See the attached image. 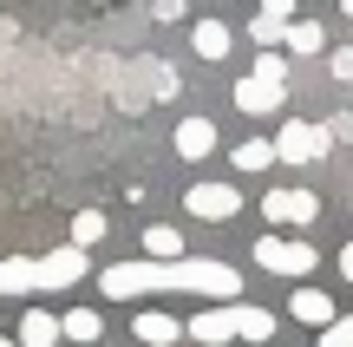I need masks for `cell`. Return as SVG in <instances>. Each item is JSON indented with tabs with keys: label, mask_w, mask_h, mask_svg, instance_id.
I'll return each mask as SVG.
<instances>
[{
	"label": "cell",
	"mask_w": 353,
	"mask_h": 347,
	"mask_svg": "<svg viewBox=\"0 0 353 347\" xmlns=\"http://www.w3.org/2000/svg\"><path fill=\"white\" fill-rule=\"evenodd\" d=\"M99 288L112 301H131V295H157V288H183V295H216V301H236L242 295V275L229 262H210V256H176V262H112L99 275Z\"/></svg>",
	"instance_id": "1"
},
{
	"label": "cell",
	"mask_w": 353,
	"mask_h": 347,
	"mask_svg": "<svg viewBox=\"0 0 353 347\" xmlns=\"http://www.w3.org/2000/svg\"><path fill=\"white\" fill-rule=\"evenodd\" d=\"M92 269V249L65 243V249H46V256H7L0 262V295H39V288H72L85 282Z\"/></svg>",
	"instance_id": "2"
},
{
	"label": "cell",
	"mask_w": 353,
	"mask_h": 347,
	"mask_svg": "<svg viewBox=\"0 0 353 347\" xmlns=\"http://www.w3.org/2000/svg\"><path fill=\"white\" fill-rule=\"evenodd\" d=\"M268 144H275V164H321V157L334 151L327 125H307V118H288Z\"/></svg>",
	"instance_id": "3"
},
{
	"label": "cell",
	"mask_w": 353,
	"mask_h": 347,
	"mask_svg": "<svg viewBox=\"0 0 353 347\" xmlns=\"http://www.w3.org/2000/svg\"><path fill=\"white\" fill-rule=\"evenodd\" d=\"M255 262H262L268 275H307L314 269V243H288V236H262V243H255Z\"/></svg>",
	"instance_id": "4"
},
{
	"label": "cell",
	"mask_w": 353,
	"mask_h": 347,
	"mask_svg": "<svg viewBox=\"0 0 353 347\" xmlns=\"http://www.w3.org/2000/svg\"><path fill=\"white\" fill-rule=\"evenodd\" d=\"M262 217H268V223H294V230H307V223L321 217V197H314V190H268V197H262Z\"/></svg>",
	"instance_id": "5"
},
{
	"label": "cell",
	"mask_w": 353,
	"mask_h": 347,
	"mask_svg": "<svg viewBox=\"0 0 353 347\" xmlns=\"http://www.w3.org/2000/svg\"><path fill=\"white\" fill-rule=\"evenodd\" d=\"M183 210H190V217H203V223H229L242 210V197H236V184H196V190L183 197Z\"/></svg>",
	"instance_id": "6"
},
{
	"label": "cell",
	"mask_w": 353,
	"mask_h": 347,
	"mask_svg": "<svg viewBox=\"0 0 353 347\" xmlns=\"http://www.w3.org/2000/svg\"><path fill=\"white\" fill-rule=\"evenodd\" d=\"M288 99V86L281 79H236V112H249V118H262V112H275V105Z\"/></svg>",
	"instance_id": "7"
},
{
	"label": "cell",
	"mask_w": 353,
	"mask_h": 347,
	"mask_svg": "<svg viewBox=\"0 0 353 347\" xmlns=\"http://www.w3.org/2000/svg\"><path fill=\"white\" fill-rule=\"evenodd\" d=\"M183 335H190V341H203V347H223V341H236V315H229V301H223V308H203V315H190V321H183Z\"/></svg>",
	"instance_id": "8"
},
{
	"label": "cell",
	"mask_w": 353,
	"mask_h": 347,
	"mask_svg": "<svg viewBox=\"0 0 353 347\" xmlns=\"http://www.w3.org/2000/svg\"><path fill=\"white\" fill-rule=\"evenodd\" d=\"M288 315H294V321H301V328H327V321H334V315H341V308H334V301L321 295V288H294Z\"/></svg>",
	"instance_id": "9"
},
{
	"label": "cell",
	"mask_w": 353,
	"mask_h": 347,
	"mask_svg": "<svg viewBox=\"0 0 353 347\" xmlns=\"http://www.w3.org/2000/svg\"><path fill=\"white\" fill-rule=\"evenodd\" d=\"M216 151V125L210 118H183L176 125V157H210Z\"/></svg>",
	"instance_id": "10"
},
{
	"label": "cell",
	"mask_w": 353,
	"mask_h": 347,
	"mask_svg": "<svg viewBox=\"0 0 353 347\" xmlns=\"http://www.w3.org/2000/svg\"><path fill=\"white\" fill-rule=\"evenodd\" d=\"M229 315H236V341H268V335H275V315H268V308H249V301H229Z\"/></svg>",
	"instance_id": "11"
},
{
	"label": "cell",
	"mask_w": 353,
	"mask_h": 347,
	"mask_svg": "<svg viewBox=\"0 0 353 347\" xmlns=\"http://www.w3.org/2000/svg\"><path fill=\"white\" fill-rule=\"evenodd\" d=\"M131 335H138L144 347H170V341H183V321H170V315H138Z\"/></svg>",
	"instance_id": "12"
},
{
	"label": "cell",
	"mask_w": 353,
	"mask_h": 347,
	"mask_svg": "<svg viewBox=\"0 0 353 347\" xmlns=\"http://www.w3.org/2000/svg\"><path fill=\"white\" fill-rule=\"evenodd\" d=\"M52 341H59V315H46V308L20 315V347H52Z\"/></svg>",
	"instance_id": "13"
},
{
	"label": "cell",
	"mask_w": 353,
	"mask_h": 347,
	"mask_svg": "<svg viewBox=\"0 0 353 347\" xmlns=\"http://www.w3.org/2000/svg\"><path fill=\"white\" fill-rule=\"evenodd\" d=\"M281 46H288V52H321L327 33H321V20H288V26H281Z\"/></svg>",
	"instance_id": "14"
},
{
	"label": "cell",
	"mask_w": 353,
	"mask_h": 347,
	"mask_svg": "<svg viewBox=\"0 0 353 347\" xmlns=\"http://www.w3.org/2000/svg\"><path fill=\"white\" fill-rule=\"evenodd\" d=\"M144 256L151 262H176L183 256V236H176L170 223H151V230H144Z\"/></svg>",
	"instance_id": "15"
},
{
	"label": "cell",
	"mask_w": 353,
	"mask_h": 347,
	"mask_svg": "<svg viewBox=\"0 0 353 347\" xmlns=\"http://www.w3.org/2000/svg\"><path fill=\"white\" fill-rule=\"evenodd\" d=\"M59 335L65 341H99L105 335V315L99 308H72V315H59Z\"/></svg>",
	"instance_id": "16"
},
{
	"label": "cell",
	"mask_w": 353,
	"mask_h": 347,
	"mask_svg": "<svg viewBox=\"0 0 353 347\" xmlns=\"http://www.w3.org/2000/svg\"><path fill=\"white\" fill-rule=\"evenodd\" d=\"M229 164H236L242 177H249V170H268V164H275V144H268V138H249V144L229 151Z\"/></svg>",
	"instance_id": "17"
},
{
	"label": "cell",
	"mask_w": 353,
	"mask_h": 347,
	"mask_svg": "<svg viewBox=\"0 0 353 347\" xmlns=\"http://www.w3.org/2000/svg\"><path fill=\"white\" fill-rule=\"evenodd\" d=\"M190 46H196L203 59H223V52H229V26H223V20H196V33H190Z\"/></svg>",
	"instance_id": "18"
},
{
	"label": "cell",
	"mask_w": 353,
	"mask_h": 347,
	"mask_svg": "<svg viewBox=\"0 0 353 347\" xmlns=\"http://www.w3.org/2000/svg\"><path fill=\"white\" fill-rule=\"evenodd\" d=\"M105 230H112V223H105V210H79V217H72V243H79V249H99Z\"/></svg>",
	"instance_id": "19"
},
{
	"label": "cell",
	"mask_w": 353,
	"mask_h": 347,
	"mask_svg": "<svg viewBox=\"0 0 353 347\" xmlns=\"http://www.w3.org/2000/svg\"><path fill=\"white\" fill-rule=\"evenodd\" d=\"M281 26H288V20H268V13H255V20H249V39H255V46H281Z\"/></svg>",
	"instance_id": "20"
},
{
	"label": "cell",
	"mask_w": 353,
	"mask_h": 347,
	"mask_svg": "<svg viewBox=\"0 0 353 347\" xmlns=\"http://www.w3.org/2000/svg\"><path fill=\"white\" fill-rule=\"evenodd\" d=\"M321 347H353V315H334V321L321 328Z\"/></svg>",
	"instance_id": "21"
},
{
	"label": "cell",
	"mask_w": 353,
	"mask_h": 347,
	"mask_svg": "<svg viewBox=\"0 0 353 347\" xmlns=\"http://www.w3.org/2000/svg\"><path fill=\"white\" fill-rule=\"evenodd\" d=\"M255 79H281V86H288V66H281V52H255Z\"/></svg>",
	"instance_id": "22"
},
{
	"label": "cell",
	"mask_w": 353,
	"mask_h": 347,
	"mask_svg": "<svg viewBox=\"0 0 353 347\" xmlns=\"http://www.w3.org/2000/svg\"><path fill=\"white\" fill-rule=\"evenodd\" d=\"M151 92H157V99H170V92H176V72H170V66H151Z\"/></svg>",
	"instance_id": "23"
},
{
	"label": "cell",
	"mask_w": 353,
	"mask_h": 347,
	"mask_svg": "<svg viewBox=\"0 0 353 347\" xmlns=\"http://www.w3.org/2000/svg\"><path fill=\"white\" fill-rule=\"evenodd\" d=\"M327 138H334V144H347V138H353V112L334 118V125H327Z\"/></svg>",
	"instance_id": "24"
},
{
	"label": "cell",
	"mask_w": 353,
	"mask_h": 347,
	"mask_svg": "<svg viewBox=\"0 0 353 347\" xmlns=\"http://www.w3.org/2000/svg\"><path fill=\"white\" fill-rule=\"evenodd\" d=\"M262 13L268 20H294V0H262Z\"/></svg>",
	"instance_id": "25"
},
{
	"label": "cell",
	"mask_w": 353,
	"mask_h": 347,
	"mask_svg": "<svg viewBox=\"0 0 353 347\" xmlns=\"http://www.w3.org/2000/svg\"><path fill=\"white\" fill-rule=\"evenodd\" d=\"M327 72H334V79H353V52H334V59H327Z\"/></svg>",
	"instance_id": "26"
},
{
	"label": "cell",
	"mask_w": 353,
	"mask_h": 347,
	"mask_svg": "<svg viewBox=\"0 0 353 347\" xmlns=\"http://www.w3.org/2000/svg\"><path fill=\"white\" fill-rule=\"evenodd\" d=\"M157 20H183V0H157Z\"/></svg>",
	"instance_id": "27"
},
{
	"label": "cell",
	"mask_w": 353,
	"mask_h": 347,
	"mask_svg": "<svg viewBox=\"0 0 353 347\" xmlns=\"http://www.w3.org/2000/svg\"><path fill=\"white\" fill-rule=\"evenodd\" d=\"M334 262H341V275L353 282V243H341V256H334Z\"/></svg>",
	"instance_id": "28"
},
{
	"label": "cell",
	"mask_w": 353,
	"mask_h": 347,
	"mask_svg": "<svg viewBox=\"0 0 353 347\" xmlns=\"http://www.w3.org/2000/svg\"><path fill=\"white\" fill-rule=\"evenodd\" d=\"M341 13H347V20H353V0H341Z\"/></svg>",
	"instance_id": "29"
},
{
	"label": "cell",
	"mask_w": 353,
	"mask_h": 347,
	"mask_svg": "<svg viewBox=\"0 0 353 347\" xmlns=\"http://www.w3.org/2000/svg\"><path fill=\"white\" fill-rule=\"evenodd\" d=\"M0 347H13V341H0Z\"/></svg>",
	"instance_id": "30"
}]
</instances>
